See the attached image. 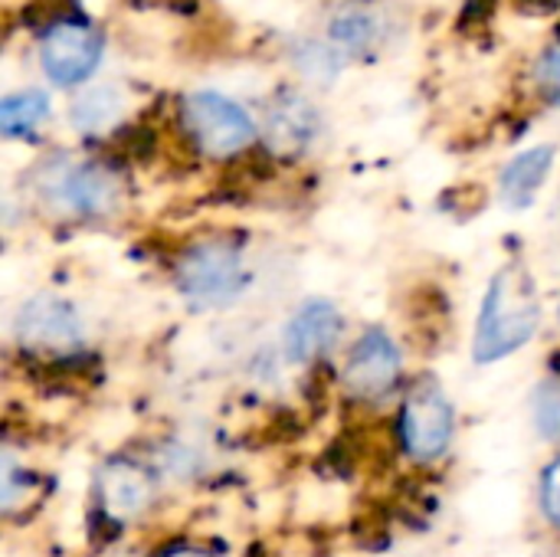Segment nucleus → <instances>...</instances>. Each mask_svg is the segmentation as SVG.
I'll list each match as a JSON object with an SVG mask.
<instances>
[{"label": "nucleus", "mask_w": 560, "mask_h": 557, "mask_svg": "<svg viewBox=\"0 0 560 557\" xmlns=\"http://www.w3.org/2000/svg\"><path fill=\"white\" fill-rule=\"evenodd\" d=\"M541 325V299L532 272L522 263L502 266L482 299L472 355L479 364L502 361L535 338Z\"/></svg>", "instance_id": "nucleus-1"}, {"label": "nucleus", "mask_w": 560, "mask_h": 557, "mask_svg": "<svg viewBox=\"0 0 560 557\" xmlns=\"http://www.w3.org/2000/svg\"><path fill=\"white\" fill-rule=\"evenodd\" d=\"M177 289L200 309L230 305L246 289V259L236 243L226 240H200L187 246L174 266Z\"/></svg>", "instance_id": "nucleus-2"}, {"label": "nucleus", "mask_w": 560, "mask_h": 557, "mask_svg": "<svg viewBox=\"0 0 560 557\" xmlns=\"http://www.w3.org/2000/svg\"><path fill=\"white\" fill-rule=\"evenodd\" d=\"M39 197L69 217H108L121 200V187L112 171L92 161H56L36 177Z\"/></svg>", "instance_id": "nucleus-3"}, {"label": "nucleus", "mask_w": 560, "mask_h": 557, "mask_svg": "<svg viewBox=\"0 0 560 557\" xmlns=\"http://www.w3.org/2000/svg\"><path fill=\"white\" fill-rule=\"evenodd\" d=\"M180 121L187 138L210 158H233L246 151L256 138L249 112L217 92L187 95L180 102Z\"/></svg>", "instance_id": "nucleus-4"}, {"label": "nucleus", "mask_w": 560, "mask_h": 557, "mask_svg": "<svg viewBox=\"0 0 560 557\" xmlns=\"http://www.w3.org/2000/svg\"><path fill=\"white\" fill-rule=\"evenodd\" d=\"M400 443L413 463H436L453 443V404L436 381H420L400 410Z\"/></svg>", "instance_id": "nucleus-5"}, {"label": "nucleus", "mask_w": 560, "mask_h": 557, "mask_svg": "<svg viewBox=\"0 0 560 557\" xmlns=\"http://www.w3.org/2000/svg\"><path fill=\"white\" fill-rule=\"evenodd\" d=\"M13 328H16L20 348L46 355V358H69L85 341L79 312L66 299L46 295V292L23 302V309L16 312Z\"/></svg>", "instance_id": "nucleus-6"}, {"label": "nucleus", "mask_w": 560, "mask_h": 557, "mask_svg": "<svg viewBox=\"0 0 560 557\" xmlns=\"http://www.w3.org/2000/svg\"><path fill=\"white\" fill-rule=\"evenodd\" d=\"M105 39L82 20H56L39 39V62L56 85H79L85 82L98 59Z\"/></svg>", "instance_id": "nucleus-7"}, {"label": "nucleus", "mask_w": 560, "mask_h": 557, "mask_svg": "<svg viewBox=\"0 0 560 557\" xmlns=\"http://www.w3.org/2000/svg\"><path fill=\"white\" fill-rule=\"evenodd\" d=\"M400 368H404V358H400L397 341L387 332L371 328L351 348L341 381H345V391L351 397H358V401H381L400 381Z\"/></svg>", "instance_id": "nucleus-8"}, {"label": "nucleus", "mask_w": 560, "mask_h": 557, "mask_svg": "<svg viewBox=\"0 0 560 557\" xmlns=\"http://www.w3.org/2000/svg\"><path fill=\"white\" fill-rule=\"evenodd\" d=\"M154 502V479L128 460H112L98 473V506L102 512L125 525L135 522Z\"/></svg>", "instance_id": "nucleus-9"}, {"label": "nucleus", "mask_w": 560, "mask_h": 557, "mask_svg": "<svg viewBox=\"0 0 560 557\" xmlns=\"http://www.w3.org/2000/svg\"><path fill=\"white\" fill-rule=\"evenodd\" d=\"M341 332H345V318L331 302L325 299L305 302L285 328V351L292 361L312 364L341 341Z\"/></svg>", "instance_id": "nucleus-10"}, {"label": "nucleus", "mask_w": 560, "mask_h": 557, "mask_svg": "<svg viewBox=\"0 0 560 557\" xmlns=\"http://www.w3.org/2000/svg\"><path fill=\"white\" fill-rule=\"evenodd\" d=\"M262 135L272 151L279 154H299L318 138V112L315 105L299 92H279L266 105Z\"/></svg>", "instance_id": "nucleus-11"}, {"label": "nucleus", "mask_w": 560, "mask_h": 557, "mask_svg": "<svg viewBox=\"0 0 560 557\" xmlns=\"http://www.w3.org/2000/svg\"><path fill=\"white\" fill-rule=\"evenodd\" d=\"M555 154H558V151H555L551 144H538V148L518 154V158L502 171V197H505L509 207L522 210V207H528V204L538 197L541 184L548 181V174H551V167H555Z\"/></svg>", "instance_id": "nucleus-12"}, {"label": "nucleus", "mask_w": 560, "mask_h": 557, "mask_svg": "<svg viewBox=\"0 0 560 557\" xmlns=\"http://www.w3.org/2000/svg\"><path fill=\"white\" fill-rule=\"evenodd\" d=\"M331 39H335V46H341L351 56H368V49H374L381 39L377 13L364 3L341 7L331 20Z\"/></svg>", "instance_id": "nucleus-13"}, {"label": "nucleus", "mask_w": 560, "mask_h": 557, "mask_svg": "<svg viewBox=\"0 0 560 557\" xmlns=\"http://www.w3.org/2000/svg\"><path fill=\"white\" fill-rule=\"evenodd\" d=\"M49 115V98L43 92H16L7 95L0 105V128L7 138L30 135Z\"/></svg>", "instance_id": "nucleus-14"}, {"label": "nucleus", "mask_w": 560, "mask_h": 557, "mask_svg": "<svg viewBox=\"0 0 560 557\" xmlns=\"http://www.w3.org/2000/svg\"><path fill=\"white\" fill-rule=\"evenodd\" d=\"M121 115V95L115 89H92L72 102V125L79 131H102Z\"/></svg>", "instance_id": "nucleus-15"}, {"label": "nucleus", "mask_w": 560, "mask_h": 557, "mask_svg": "<svg viewBox=\"0 0 560 557\" xmlns=\"http://www.w3.org/2000/svg\"><path fill=\"white\" fill-rule=\"evenodd\" d=\"M535 423L545 440H560V381H545L535 391Z\"/></svg>", "instance_id": "nucleus-16"}, {"label": "nucleus", "mask_w": 560, "mask_h": 557, "mask_svg": "<svg viewBox=\"0 0 560 557\" xmlns=\"http://www.w3.org/2000/svg\"><path fill=\"white\" fill-rule=\"evenodd\" d=\"M295 62L305 76L312 79H331L338 72V56L331 46H322V43H302L299 53H295Z\"/></svg>", "instance_id": "nucleus-17"}, {"label": "nucleus", "mask_w": 560, "mask_h": 557, "mask_svg": "<svg viewBox=\"0 0 560 557\" xmlns=\"http://www.w3.org/2000/svg\"><path fill=\"white\" fill-rule=\"evenodd\" d=\"M535 76H538V85H541L545 98H548L551 105H560V43L558 46H548V49L541 53Z\"/></svg>", "instance_id": "nucleus-18"}, {"label": "nucleus", "mask_w": 560, "mask_h": 557, "mask_svg": "<svg viewBox=\"0 0 560 557\" xmlns=\"http://www.w3.org/2000/svg\"><path fill=\"white\" fill-rule=\"evenodd\" d=\"M541 506H545L548 522L560 525V460H555L545 469V479H541Z\"/></svg>", "instance_id": "nucleus-19"}, {"label": "nucleus", "mask_w": 560, "mask_h": 557, "mask_svg": "<svg viewBox=\"0 0 560 557\" xmlns=\"http://www.w3.org/2000/svg\"><path fill=\"white\" fill-rule=\"evenodd\" d=\"M161 557H213L210 552H203V548H194V545H174V548H167Z\"/></svg>", "instance_id": "nucleus-20"}, {"label": "nucleus", "mask_w": 560, "mask_h": 557, "mask_svg": "<svg viewBox=\"0 0 560 557\" xmlns=\"http://www.w3.org/2000/svg\"><path fill=\"white\" fill-rule=\"evenodd\" d=\"M538 3H545V7H551V3H555V0H538Z\"/></svg>", "instance_id": "nucleus-21"}]
</instances>
